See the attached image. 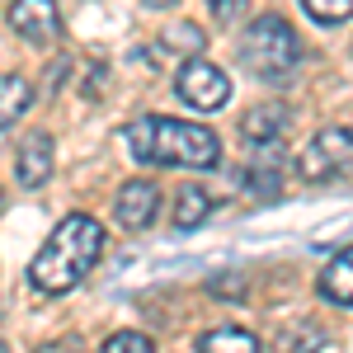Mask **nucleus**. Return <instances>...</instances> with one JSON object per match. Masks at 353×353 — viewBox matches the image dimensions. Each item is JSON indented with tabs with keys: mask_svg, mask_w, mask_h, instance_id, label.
I'll return each mask as SVG.
<instances>
[{
	"mask_svg": "<svg viewBox=\"0 0 353 353\" xmlns=\"http://www.w3.org/2000/svg\"><path fill=\"white\" fill-rule=\"evenodd\" d=\"M99 254H104V226L94 217H66L57 221V231L43 241V250L33 254V264H28V283L38 288V292H71L76 283H81L85 273L99 264Z\"/></svg>",
	"mask_w": 353,
	"mask_h": 353,
	"instance_id": "obj_1",
	"label": "nucleus"
},
{
	"mask_svg": "<svg viewBox=\"0 0 353 353\" xmlns=\"http://www.w3.org/2000/svg\"><path fill=\"white\" fill-rule=\"evenodd\" d=\"M128 146L141 165H184V170H212L221 161V141L203 123L179 118H137L128 123Z\"/></svg>",
	"mask_w": 353,
	"mask_h": 353,
	"instance_id": "obj_2",
	"label": "nucleus"
},
{
	"mask_svg": "<svg viewBox=\"0 0 353 353\" xmlns=\"http://www.w3.org/2000/svg\"><path fill=\"white\" fill-rule=\"evenodd\" d=\"M297 57H301V43L297 33L283 24L278 14H264V19H254V24L245 28L241 38V61L250 66V76H259V81H288L292 71H297Z\"/></svg>",
	"mask_w": 353,
	"mask_h": 353,
	"instance_id": "obj_3",
	"label": "nucleus"
},
{
	"mask_svg": "<svg viewBox=\"0 0 353 353\" xmlns=\"http://www.w3.org/2000/svg\"><path fill=\"white\" fill-rule=\"evenodd\" d=\"M174 94L189 104L193 113H217L226 99H231V76L212 66V61H184L179 76H174Z\"/></svg>",
	"mask_w": 353,
	"mask_h": 353,
	"instance_id": "obj_4",
	"label": "nucleus"
},
{
	"mask_svg": "<svg viewBox=\"0 0 353 353\" xmlns=\"http://www.w3.org/2000/svg\"><path fill=\"white\" fill-rule=\"evenodd\" d=\"M349 161H353V132L349 128H321L297 156V174L301 179H330Z\"/></svg>",
	"mask_w": 353,
	"mask_h": 353,
	"instance_id": "obj_5",
	"label": "nucleus"
},
{
	"mask_svg": "<svg viewBox=\"0 0 353 353\" xmlns=\"http://www.w3.org/2000/svg\"><path fill=\"white\" fill-rule=\"evenodd\" d=\"M161 212V189L151 179H128L118 189V203H113V217L123 221L128 231H146Z\"/></svg>",
	"mask_w": 353,
	"mask_h": 353,
	"instance_id": "obj_6",
	"label": "nucleus"
},
{
	"mask_svg": "<svg viewBox=\"0 0 353 353\" xmlns=\"http://www.w3.org/2000/svg\"><path fill=\"white\" fill-rule=\"evenodd\" d=\"M10 28L28 43H52L61 19H57V0H14L10 5Z\"/></svg>",
	"mask_w": 353,
	"mask_h": 353,
	"instance_id": "obj_7",
	"label": "nucleus"
},
{
	"mask_svg": "<svg viewBox=\"0 0 353 353\" xmlns=\"http://www.w3.org/2000/svg\"><path fill=\"white\" fill-rule=\"evenodd\" d=\"M14 170H19V184H24V189H43V184L52 179V137L48 132H28L24 146H19Z\"/></svg>",
	"mask_w": 353,
	"mask_h": 353,
	"instance_id": "obj_8",
	"label": "nucleus"
},
{
	"mask_svg": "<svg viewBox=\"0 0 353 353\" xmlns=\"http://www.w3.org/2000/svg\"><path fill=\"white\" fill-rule=\"evenodd\" d=\"M283 128H288V109L283 104H254V109L241 118V132L250 146H273L283 141Z\"/></svg>",
	"mask_w": 353,
	"mask_h": 353,
	"instance_id": "obj_9",
	"label": "nucleus"
},
{
	"mask_svg": "<svg viewBox=\"0 0 353 353\" xmlns=\"http://www.w3.org/2000/svg\"><path fill=\"white\" fill-rule=\"evenodd\" d=\"M321 297L353 311V245L339 250V254L325 264V273H321Z\"/></svg>",
	"mask_w": 353,
	"mask_h": 353,
	"instance_id": "obj_10",
	"label": "nucleus"
},
{
	"mask_svg": "<svg viewBox=\"0 0 353 353\" xmlns=\"http://www.w3.org/2000/svg\"><path fill=\"white\" fill-rule=\"evenodd\" d=\"M212 217V193L203 184H184L179 198H174V231H193Z\"/></svg>",
	"mask_w": 353,
	"mask_h": 353,
	"instance_id": "obj_11",
	"label": "nucleus"
},
{
	"mask_svg": "<svg viewBox=\"0 0 353 353\" xmlns=\"http://www.w3.org/2000/svg\"><path fill=\"white\" fill-rule=\"evenodd\" d=\"M203 28L198 24H179V28H165L161 38L151 43V57H193L198 61V52H203Z\"/></svg>",
	"mask_w": 353,
	"mask_h": 353,
	"instance_id": "obj_12",
	"label": "nucleus"
},
{
	"mask_svg": "<svg viewBox=\"0 0 353 353\" xmlns=\"http://www.w3.org/2000/svg\"><path fill=\"white\" fill-rule=\"evenodd\" d=\"M198 353H259V339L241 325H217L198 339Z\"/></svg>",
	"mask_w": 353,
	"mask_h": 353,
	"instance_id": "obj_13",
	"label": "nucleus"
},
{
	"mask_svg": "<svg viewBox=\"0 0 353 353\" xmlns=\"http://www.w3.org/2000/svg\"><path fill=\"white\" fill-rule=\"evenodd\" d=\"M28 104H33V85L24 76H0V132L10 123H19Z\"/></svg>",
	"mask_w": 353,
	"mask_h": 353,
	"instance_id": "obj_14",
	"label": "nucleus"
},
{
	"mask_svg": "<svg viewBox=\"0 0 353 353\" xmlns=\"http://www.w3.org/2000/svg\"><path fill=\"white\" fill-rule=\"evenodd\" d=\"M325 349V330L321 325H297V330H283L273 353H321Z\"/></svg>",
	"mask_w": 353,
	"mask_h": 353,
	"instance_id": "obj_15",
	"label": "nucleus"
},
{
	"mask_svg": "<svg viewBox=\"0 0 353 353\" xmlns=\"http://www.w3.org/2000/svg\"><path fill=\"white\" fill-rule=\"evenodd\" d=\"M301 10H306L316 24H344L353 14V0H301Z\"/></svg>",
	"mask_w": 353,
	"mask_h": 353,
	"instance_id": "obj_16",
	"label": "nucleus"
},
{
	"mask_svg": "<svg viewBox=\"0 0 353 353\" xmlns=\"http://www.w3.org/2000/svg\"><path fill=\"white\" fill-rule=\"evenodd\" d=\"M99 353H156V349H151V339H146L141 330H118V334L104 339Z\"/></svg>",
	"mask_w": 353,
	"mask_h": 353,
	"instance_id": "obj_17",
	"label": "nucleus"
},
{
	"mask_svg": "<svg viewBox=\"0 0 353 353\" xmlns=\"http://www.w3.org/2000/svg\"><path fill=\"white\" fill-rule=\"evenodd\" d=\"M208 5H212V14H217L221 24H231V19H241V14H245L250 0H208Z\"/></svg>",
	"mask_w": 353,
	"mask_h": 353,
	"instance_id": "obj_18",
	"label": "nucleus"
},
{
	"mask_svg": "<svg viewBox=\"0 0 353 353\" xmlns=\"http://www.w3.org/2000/svg\"><path fill=\"white\" fill-rule=\"evenodd\" d=\"M33 353H81V339H52V344H43Z\"/></svg>",
	"mask_w": 353,
	"mask_h": 353,
	"instance_id": "obj_19",
	"label": "nucleus"
},
{
	"mask_svg": "<svg viewBox=\"0 0 353 353\" xmlns=\"http://www.w3.org/2000/svg\"><path fill=\"white\" fill-rule=\"evenodd\" d=\"M141 5H146V10H170L174 0H141Z\"/></svg>",
	"mask_w": 353,
	"mask_h": 353,
	"instance_id": "obj_20",
	"label": "nucleus"
},
{
	"mask_svg": "<svg viewBox=\"0 0 353 353\" xmlns=\"http://www.w3.org/2000/svg\"><path fill=\"white\" fill-rule=\"evenodd\" d=\"M0 208H5V189H0Z\"/></svg>",
	"mask_w": 353,
	"mask_h": 353,
	"instance_id": "obj_21",
	"label": "nucleus"
}]
</instances>
